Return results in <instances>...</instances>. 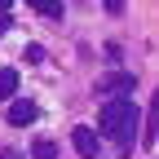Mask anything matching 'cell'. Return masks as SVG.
Segmentation results:
<instances>
[{
    "instance_id": "6",
    "label": "cell",
    "mask_w": 159,
    "mask_h": 159,
    "mask_svg": "<svg viewBox=\"0 0 159 159\" xmlns=\"http://www.w3.org/2000/svg\"><path fill=\"white\" fill-rule=\"evenodd\" d=\"M155 133H159V93L150 97V111H146V142H150Z\"/></svg>"
},
{
    "instance_id": "7",
    "label": "cell",
    "mask_w": 159,
    "mask_h": 159,
    "mask_svg": "<svg viewBox=\"0 0 159 159\" xmlns=\"http://www.w3.org/2000/svg\"><path fill=\"white\" fill-rule=\"evenodd\" d=\"M27 5L35 13H44V18H57V13H62V0H27Z\"/></svg>"
},
{
    "instance_id": "4",
    "label": "cell",
    "mask_w": 159,
    "mask_h": 159,
    "mask_svg": "<svg viewBox=\"0 0 159 159\" xmlns=\"http://www.w3.org/2000/svg\"><path fill=\"white\" fill-rule=\"evenodd\" d=\"M133 89V75H124V71H115L111 80H102V102H115V97H124Z\"/></svg>"
},
{
    "instance_id": "3",
    "label": "cell",
    "mask_w": 159,
    "mask_h": 159,
    "mask_svg": "<svg viewBox=\"0 0 159 159\" xmlns=\"http://www.w3.org/2000/svg\"><path fill=\"white\" fill-rule=\"evenodd\" d=\"M71 142H75V150L84 155V159H97V155H102V146H97V133H93V128H84V124L71 133Z\"/></svg>"
},
{
    "instance_id": "10",
    "label": "cell",
    "mask_w": 159,
    "mask_h": 159,
    "mask_svg": "<svg viewBox=\"0 0 159 159\" xmlns=\"http://www.w3.org/2000/svg\"><path fill=\"white\" fill-rule=\"evenodd\" d=\"M9 9H13V0H0V18H5V13H9Z\"/></svg>"
},
{
    "instance_id": "1",
    "label": "cell",
    "mask_w": 159,
    "mask_h": 159,
    "mask_svg": "<svg viewBox=\"0 0 159 159\" xmlns=\"http://www.w3.org/2000/svg\"><path fill=\"white\" fill-rule=\"evenodd\" d=\"M137 119H142V111H137V102H128V97L102 102V137H111L119 150H133L137 146Z\"/></svg>"
},
{
    "instance_id": "8",
    "label": "cell",
    "mask_w": 159,
    "mask_h": 159,
    "mask_svg": "<svg viewBox=\"0 0 159 159\" xmlns=\"http://www.w3.org/2000/svg\"><path fill=\"white\" fill-rule=\"evenodd\" d=\"M31 155H35V159H57V142H49V137H40V142L31 146Z\"/></svg>"
},
{
    "instance_id": "5",
    "label": "cell",
    "mask_w": 159,
    "mask_h": 159,
    "mask_svg": "<svg viewBox=\"0 0 159 159\" xmlns=\"http://www.w3.org/2000/svg\"><path fill=\"white\" fill-rule=\"evenodd\" d=\"M13 93H18V71L13 66H0V102H9Z\"/></svg>"
},
{
    "instance_id": "2",
    "label": "cell",
    "mask_w": 159,
    "mask_h": 159,
    "mask_svg": "<svg viewBox=\"0 0 159 159\" xmlns=\"http://www.w3.org/2000/svg\"><path fill=\"white\" fill-rule=\"evenodd\" d=\"M5 119H9L13 128H27V124H35V119H40V106H35V102H27V97H18V102L9 106V115H5Z\"/></svg>"
},
{
    "instance_id": "9",
    "label": "cell",
    "mask_w": 159,
    "mask_h": 159,
    "mask_svg": "<svg viewBox=\"0 0 159 159\" xmlns=\"http://www.w3.org/2000/svg\"><path fill=\"white\" fill-rule=\"evenodd\" d=\"M106 9H111V13L119 18V13H124V0H106Z\"/></svg>"
},
{
    "instance_id": "11",
    "label": "cell",
    "mask_w": 159,
    "mask_h": 159,
    "mask_svg": "<svg viewBox=\"0 0 159 159\" xmlns=\"http://www.w3.org/2000/svg\"><path fill=\"white\" fill-rule=\"evenodd\" d=\"M0 159H22V155H18V150H5V155H0Z\"/></svg>"
}]
</instances>
